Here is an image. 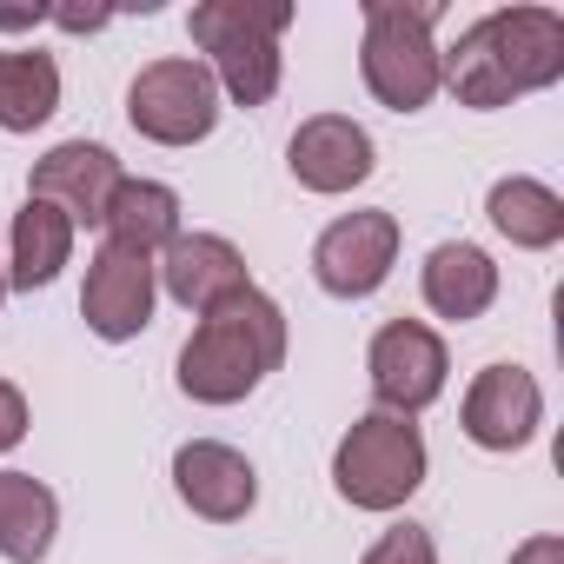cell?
Masks as SVG:
<instances>
[{"label": "cell", "mask_w": 564, "mask_h": 564, "mask_svg": "<svg viewBox=\"0 0 564 564\" xmlns=\"http://www.w3.org/2000/svg\"><path fill=\"white\" fill-rule=\"evenodd\" d=\"M28 425H34V412H28V392H21L14 379H0V458H8V452L28 438Z\"/></svg>", "instance_id": "obj_22"}, {"label": "cell", "mask_w": 564, "mask_h": 564, "mask_svg": "<svg viewBox=\"0 0 564 564\" xmlns=\"http://www.w3.org/2000/svg\"><path fill=\"white\" fill-rule=\"evenodd\" d=\"M286 166H293V180L306 193L339 199V193H352V186H366L379 173V147L352 113H313L286 140Z\"/></svg>", "instance_id": "obj_10"}, {"label": "cell", "mask_w": 564, "mask_h": 564, "mask_svg": "<svg viewBox=\"0 0 564 564\" xmlns=\"http://www.w3.org/2000/svg\"><path fill=\"white\" fill-rule=\"evenodd\" d=\"M458 425H465V438L478 452H524L544 432V386L524 366L498 359V366H485L471 379V392L458 405Z\"/></svg>", "instance_id": "obj_9"}, {"label": "cell", "mask_w": 564, "mask_h": 564, "mask_svg": "<svg viewBox=\"0 0 564 564\" xmlns=\"http://www.w3.org/2000/svg\"><path fill=\"white\" fill-rule=\"evenodd\" d=\"M286 28H293V0H199L186 21L219 100L232 107H265L279 94V80H286L279 34Z\"/></svg>", "instance_id": "obj_2"}, {"label": "cell", "mask_w": 564, "mask_h": 564, "mask_svg": "<svg viewBox=\"0 0 564 564\" xmlns=\"http://www.w3.org/2000/svg\"><path fill=\"white\" fill-rule=\"evenodd\" d=\"M359 564H438V544H432V531H425V524H412V518H405V524H392V531L359 557Z\"/></svg>", "instance_id": "obj_21"}, {"label": "cell", "mask_w": 564, "mask_h": 564, "mask_svg": "<svg viewBox=\"0 0 564 564\" xmlns=\"http://www.w3.org/2000/svg\"><path fill=\"white\" fill-rule=\"evenodd\" d=\"M219 113H226V100H219L206 61H193V54L153 61L127 87V127L153 147H199V140H213Z\"/></svg>", "instance_id": "obj_5"}, {"label": "cell", "mask_w": 564, "mask_h": 564, "mask_svg": "<svg viewBox=\"0 0 564 564\" xmlns=\"http://www.w3.org/2000/svg\"><path fill=\"white\" fill-rule=\"evenodd\" d=\"M8 293H14L8 286V246H0V306H8Z\"/></svg>", "instance_id": "obj_26"}, {"label": "cell", "mask_w": 564, "mask_h": 564, "mask_svg": "<svg viewBox=\"0 0 564 564\" xmlns=\"http://www.w3.org/2000/svg\"><path fill=\"white\" fill-rule=\"evenodd\" d=\"M425 471H432V452H425L419 419H399V412H379V405L359 412L346 425V438L333 445V491L352 511H372V518L412 505Z\"/></svg>", "instance_id": "obj_4"}, {"label": "cell", "mask_w": 564, "mask_h": 564, "mask_svg": "<svg viewBox=\"0 0 564 564\" xmlns=\"http://www.w3.org/2000/svg\"><path fill=\"white\" fill-rule=\"evenodd\" d=\"M100 232L107 246H127L140 259H160L186 226H180V193L166 180H120L107 213H100Z\"/></svg>", "instance_id": "obj_17"}, {"label": "cell", "mask_w": 564, "mask_h": 564, "mask_svg": "<svg viewBox=\"0 0 564 564\" xmlns=\"http://www.w3.org/2000/svg\"><path fill=\"white\" fill-rule=\"evenodd\" d=\"M54 538H61L54 485H41L34 471H8V465H0V557H8V564H47Z\"/></svg>", "instance_id": "obj_18"}, {"label": "cell", "mask_w": 564, "mask_h": 564, "mask_svg": "<svg viewBox=\"0 0 564 564\" xmlns=\"http://www.w3.org/2000/svg\"><path fill=\"white\" fill-rule=\"evenodd\" d=\"M419 293H425V306H432L438 319L471 326V319H485V313L498 306V265H491L485 246L445 239V246H432L425 265H419Z\"/></svg>", "instance_id": "obj_15"}, {"label": "cell", "mask_w": 564, "mask_h": 564, "mask_svg": "<svg viewBox=\"0 0 564 564\" xmlns=\"http://www.w3.org/2000/svg\"><path fill=\"white\" fill-rule=\"evenodd\" d=\"M47 21V8L34 0V8H0V34H34Z\"/></svg>", "instance_id": "obj_25"}, {"label": "cell", "mask_w": 564, "mask_h": 564, "mask_svg": "<svg viewBox=\"0 0 564 564\" xmlns=\"http://www.w3.org/2000/svg\"><path fill=\"white\" fill-rule=\"evenodd\" d=\"M173 491H180V505H186L193 518H206V524H239V518H252V505H259V471H252V458H246L239 445H226V438H186V445L173 452Z\"/></svg>", "instance_id": "obj_11"}, {"label": "cell", "mask_w": 564, "mask_h": 564, "mask_svg": "<svg viewBox=\"0 0 564 564\" xmlns=\"http://www.w3.org/2000/svg\"><path fill=\"white\" fill-rule=\"evenodd\" d=\"M153 306H160V272L153 259L127 252V246H107L87 259V286H80V319L94 339L107 346H127L153 326Z\"/></svg>", "instance_id": "obj_8"}, {"label": "cell", "mask_w": 564, "mask_h": 564, "mask_svg": "<svg viewBox=\"0 0 564 564\" xmlns=\"http://www.w3.org/2000/svg\"><path fill=\"white\" fill-rule=\"evenodd\" d=\"M505 564H564V538H557V531H538V538H524Z\"/></svg>", "instance_id": "obj_24"}, {"label": "cell", "mask_w": 564, "mask_h": 564, "mask_svg": "<svg viewBox=\"0 0 564 564\" xmlns=\"http://www.w3.org/2000/svg\"><path fill=\"white\" fill-rule=\"evenodd\" d=\"M61 113V61L47 47H0V133H34Z\"/></svg>", "instance_id": "obj_20"}, {"label": "cell", "mask_w": 564, "mask_h": 564, "mask_svg": "<svg viewBox=\"0 0 564 564\" xmlns=\"http://www.w3.org/2000/svg\"><path fill=\"white\" fill-rule=\"evenodd\" d=\"M399 265V213L366 206V213H339L319 239H313V279L326 300H372Z\"/></svg>", "instance_id": "obj_7"}, {"label": "cell", "mask_w": 564, "mask_h": 564, "mask_svg": "<svg viewBox=\"0 0 564 564\" xmlns=\"http://www.w3.org/2000/svg\"><path fill=\"white\" fill-rule=\"evenodd\" d=\"M153 272H160V293H166L173 306H186V313H213V306H226L232 293L252 286L246 252H239L226 232H180V239L153 259Z\"/></svg>", "instance_id": "obj_13"}, {"label": "cell", "mask_w": 564, "mask_h": 564, "mask_svg": "<svg viewBox=\"0 0 564 564\" xmlns=\"http://www.w3.org/2000/svg\"><path fill=\"white\" fill-rule=\"evenodd\" d=\"M485 219L498 226V239H511L518 252H551L564 239V199L531 180V173H505L491 193H485Z\"/></svg>", "instance_id": "obj_19"}, {"label": "cell", "mask_w": 564, "mask_h": 564, "mask_svg": "<svg viewBox=\"0 0 564 564\" xmlns=\"http://www.w3.org/2000/svg\"><path fill=\"white\" fill-rule=\"evenodd\" d=\"M74 239H80V226L61 213V206H47V199H28L21 213H14V226H8V286L14 293H47L54 279L67 272V259H74Z\"/></svg>", "instance_id": "obj_16"}, {"label": "cell", "mask_w": 564, "mask_h": 564, "mask_svg": "<svg viewBox=\"0 0 564 564\" xmlns=\"http://www.w3.org/2000/svg\"><path fill=\"white\" fill-rule=\"evenodd\" d=\"M47 21L67 28V34H100L113 21V8H47Z\"/></svg>", "instance_id": "obj_23"}, {"label": "cell", "mask_w": 564, "mask_h": 564, "mask_svg": "<svg viewBox=\"0 0 564 564\" xmlns=\"http://www.w3.org/2000/svg\"><path fill=\"white\" fill-rule=\"evenodd\" d=\"M445 379H452V352L445 339L425 326V319H386L366 346V386L379 399V412H399V419H419L445 399Z\"/></svg>", "instance_id": "obj_6"}, {"label": "cell", "mask_w": 564, "mask_h": 564, "mask_svg": "<svg viewBox=\"0 0 564 564\" xmlns=\"http://www.w3.org/2000/svg\"><path fill=\"white\" fill-rule=\"evenodd\" d=\"M279 366H286V306H279L272 293L246 286L232 293L226 306L199 313L193 339L180 346V392L193 405H239L252 399Z\"/></svg>", "instance_id": "obj_1"}, {"label": "cell", "mask_w": 564, "mask_h": 564, "mask_svg": "<svg viewBox=\"0 0 564 564\" xmlns=\"http://www.w3.org/2000/svg\"><path fill=\"white\" fill-rule=\"evenodd\" d=\"M359 74H366V94L392 113H425L445 94L438 8L432 0H366Z\"/></svg>", "instance_id": "obj_3"}, {"label": "cell", "mask_w": 564, "mask_h": 564, "mask_svg": "<svg viewBox=\"0 0 564 564\" xmlns=\"http://www.w3.org/2000/svg\"><path fill=\"white\" fill-rule=\"evenodd\" d=\"M120 180H127V166L113 160V147H100V140H61V147H47L34 160L28 199L61 206L74 226H100V213H107V199H113Z\"/></svg>", "instance_id": "obj_12"}, {"label": "cell", "mask_w": 564, "mask_h": 564, "mask_svg": "<svg viewBox=\"0 0 564 564\" xmlns=\"http://www.w3.org/2000/svg\"><path fill=\"white\" fill-rule=\"evenodd\" d=\"M485 34H491L505 74H511L518 100L564 80V14L557 8H491Z\"/></svg>", "instance_id": "obj_14"}]
</instances>
